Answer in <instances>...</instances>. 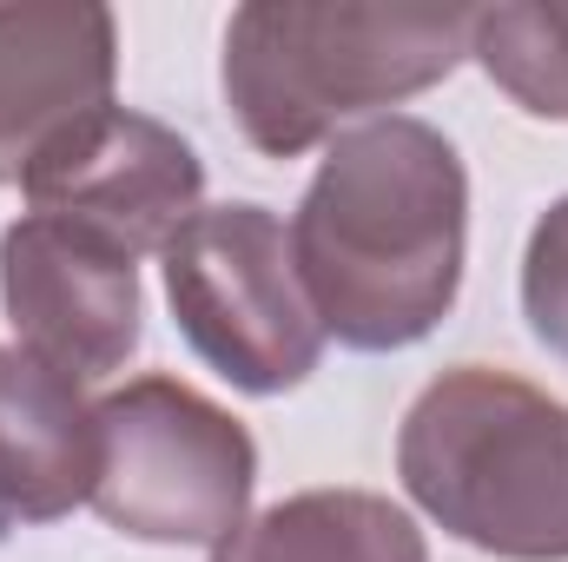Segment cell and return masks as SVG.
<instances>
[{
    "label": "cell",
    "instance_id": "obj_1",
    "mask_svg": "<svg viewBox=\"0 0 568 562\" xmlns=\"http://www.w3.org/2000/svg\"><path fill=\"white\" fill-rule=\"evenodd\" d=\"M284 232L324 338L364 358L410 351L463 291V152L417 113L357 120L324 145Z\"/></svg>",
    "mask_w": 568,
    "mask_h": 562
},
{
    "label": "cell",
    "instance_id": "obj_2",
    "mask_svg": "<svg viewBox=\"0 0 568 562\" xmlns=\"http://www.w3.org/2000/svg\"><path fill=\"white\" fill-rule=\"evenodd\" d=\"M469 53L463 7H297L245 0L225 20L219 87L239 133L265 159L337 140L344 120L397 107L456 73Z\"/></svg>",
    "mask_w": 568,
    "mask_h": 562
},
{
    "label": "cell",
    "instance_id": "obj_6",
    "mask_svg": "<svg viewBox=\"0 0 568 562\" xmlns=\"http://www.w3.org/2000/svg\"><path fill=\"white\" fill-rule=\"evenodd\" d=\"M0 304L20 351L73 384L126 371L140 351V259L67 219L27 212L0 232Z\"/></svg>",
    "mask_w": 568,
    "mask_h": 562
},
{
    "label": "cell",
    "instance_id": "obj_5",
    "mask_svg": "<svg viewBox=\"0 0 568 562\" xmlns=\"http://www.w3.org/2000/svg\"><path fill=\"white\" fill-rule=\"evenodd\" d=\"M172 318L185 344L252 398L297 391L324 358V324L297 284L291 232L278 212L239 199V205H199L159 252Z\"/></svg>",
    "mask_w": 568,
    "mask_h": 562
},
{
    "label": "cell",
    "instance_id": "obj_10",
    "mask_svg": "<svg viewBox=\"0 0 568 562\" xmlns=\"http://www.w3.org/2000/svg\"><path fill=\"white\" fill-rule=\"evenodd\" d=\"M212 562H429L424 530L377 490H297L245 516Z\"/></svg>",
    "mask_w": 568,
    "mask_h": 562
},
{
    "label": "cell",
    "instance_id": "obj_12",
    "mask_svg": "<svg viewBox=\"0 0 568 562\" xmlns=\"http://www.w3.org/2000/svg\"><path fill=\"white\" fill-rule=\"evenodd\" d=\"M523 318L542 351L568 364V199H556L523 252Z\"/></svg>",
    "mask_w": 568,
    "mask_h": 562
},
{
    "label": "cell",
    "instance_id": "obj_3",
    "mask_svg": "<svg viewBox=\"0 0 568 562\" xmlns=\"http://www.w3.org/2000/svg\"><path fill=\"white\" fill-rule=\"evenodd\" d=\"M429 523L503 562H568V404L496 364H449L397 430Z\"/></svg>",
    "mask_w": 568,
    "mask_h": 562
},
{
    "label": "cell",
    "instance_id": "obj_11",
    "mask_svg": "<svg viewBox=\"0 0 568 562\" xmlns=\"http://www.w3.org/2000/svg\"><path fill=\"white\" fill-rule=\"evenodd\" d=\"M476 67L536 120H568V7H476Z\"/></svg>",
    "mask_w": 568,
    "mask_h": 562
},
{
    "label": "cell",
    "instance_id": "obj_4",
    "mask_svg": "<svg viewBox=\"0 0 568 562\" xmlns=\"http://www.w3.org/2000/svg\"><path fill=\"white\" fill-rule=\"evenodd\" d=\"M93 418H100L93 510L106 530L172 550H219L225 536L245 530L258 443L205 391L152 371L100 398Z\"/></svg>",
    "mask_w": 568,
    "mask_h": 562
},
{
    "label": "cell",
    "instance_id": "obj_9",
    "mask_svg": "<svg viewBox=\"0 0 568 562\" xmlns=\"http://www.w3.org/2000/svg\"><path fill=\"white\" fill-rule=\"evenodd\" d=\"M100 418L73 378L0 344V523H60L93 503Z\"/></svg>",
    "mask_w": 568,
    "mask_h": 562
},
{
    "label": "cell",
    "instance_id": "obj_8",
    "mask_svg": "<svg viewBox=\"0 0 568 562\" xmlns=\"http://www.w3.org/2000/svg\"><path fill=\"white\" fill-rule=\"evenodd\" d=\"M113 73L120 27L106 7H0V185H20L60 133L106 113Z\"/></svg>",
    "mask_w": 568,
    "mask_h": 562
},
{
    "label": "cell",
    "instance_id": "obj_7",
    "mask_svg": "<svg viewBox=\"0 0 568 562\" xmlns=\"http://www.w3.org/2000/svg\"><path fill=\"white\" fill-rule=\"evenodd\" d=\"M20 192L33 212L120 245L126 259H145L165 252V239L199 212L205 165L192 140L172 133L165 120L106 107L47 145L20 179Z\"/></svg>",
    "mask_w": 568,
    "mask_h": 562
}]
</instances>
